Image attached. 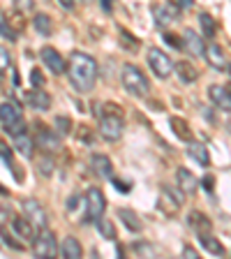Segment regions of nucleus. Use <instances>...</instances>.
I'll use <instances>...</instances> for the list:
<instances>
[{
	"instance_id": "nucleus-34",
	"label": "nucleus",
	"mask_w": 231,
	"mask_h": 259,
	"mask_svg": "<svg viewBox=\"0 0 231 259\" xmlns=\"http://www.w3.org/2000/svg\"><path fill=\"white\" fill-rule=\"evenodd\" d=\"M0 35L7 37L10 42H16V35H14V30L10 28V23H7V16H5V12L3 10H0Z\"/></svg>"
},
{
	"instance_id": "nucleus-40",
	"label": "nucleus",
	"mask_w": 231,
	"mask_h": 259,
	"mask_svg": "<svg viewBox=\"0 0 231 259\" xmlns=\"http://www.w3.org/2000/svg\"><path fill=\"white\" fill-rule=\"evenodd\" d=\"M111 183H113V188L118 190V192H129V190H132V183H125V181H120V178L111 176Z\"/></svg>"
},
{
	"instance_id": "nucleus-7",
	"label": "nucleus",
	"mask_w": 231,
	"mask_h": 259,
	"mask_svg": "<svg viewBox=\"0 0 231 259\" xmlns=\"http://www.w3.org/2000/svg\"><path fill=\"white\" fill-rule=\"evenodd\" d=\"M153 16H155L157 26L167 28V26H171L173 21H178V16H180V7L173 5V3H157V5H153Z\"/></svg>"
},
{
	"instance_id": "nucleus-25",
	"label": "nucleus",
	"mask_w": 231,
	"mask_h": 259,
	"mask_svg": "<svg viewBox=\"0 0 231 259\" xmlns=\"http://www.w3.org/2000/svg\"><path fill=\"white\" fill-rule=\"evenodd\" d=\"M60 252H63V257H67V259H79L81 254H83V248H81V243L76 241L74 236H67L63 241V248H60Z\"/></svg>"
},
{
	"instance_id": "nucleus-42",
	"label": "nucleus",
	"mask_w": 231,
	"mask_h": 259,
	"mask_svg": "<svg viewBox=\"0 0 231 259\" xmlns=\"http://www.w3.org/2000/svg\"><path fill=\"white\" fill-rule=\"evenodd\" d=\"M199 183L204 185L206 192H213V190H215V178L213 176H204V181H199Z\"/></svg>"
},
{
	"instance_id": "nucleus-31",
	"label": "nucleus",
	"mask_w": 231,
	"mask_h": 259,
	"mask_svg": "<svg viewBox=\"0 0 231 259\" xmlns=\"http://www.w3.org/2000/svg\"><path fill=\"white\" fill-rule=\"evenodd\" d=\"M199 26H201V32H204V37H215L217 23L213 21V16H210V14H199Z\"/></svg>"
},
{
	"instance_id": "nucleus-16",
	"label": "nucleus",
	"mask_w": 231,
	"mask_h": 259,
	"mask_svg": "<svg viewBox=\"0 0 231 259\" xmlns=\"http://www.w3.org/2000/svg\"><path fill=\"white\" fill-rule=\"evenodd\" d=\"M90 169L97 174L100 178H111L113 176V164L107 155L102 153H93L90 155Z\"/></svg>"
},
{
	"instance_id": "nucleus-30",
	"label": "nucleus",
	"mask_w": 231,
	"mask_h": 259,
	"mask_svg": "<svg viewBox=\"0 0 231 259\" xmlns=\"http://www.w3.org/2000/svg\"><path fill=\"white\" fill-rule=\"evenodd\" d=\"M97 232L102 234L104 238H109V241H116V227H113L111 220H107V218H97Z\"/></svg>"
},
{
	"instance_id": "nucleus-14",
	"label": "nucleus",
	"mask_w": 231,
	"mask_h": 259,
	"mask_svg": "<svg viewBox=\"0 0 231 259\" xmlns=\"http://www.w3.org/2000/svg\"><path fill=\"white\" fill-rule=\"evenodd\" d=\"M26 102H28V107L35 109V111H49V109H51V97H49V93L42 91V88L28 91Z\"/></svg>"
},
{
	"instance_id": "nucleus-45",
	"label": "nucleus",
	"mask_w": 231,
	"mask_h": 259,
	"mask_svg": "<svg viewBox=\"0 0 231 259\" xmlns=\"http://www.w3.org/2000/svg\"><path fill=\"white\" fill-rule=\"evenodd\" d=\"M14 3H16V10H30L32 7L30 0H14Z\"/></svg>"
},
{
	"instance_id": "nucleus-20",
	"label": "nucleus",
	"mask_w": 231,
	"mask_h": 259,
	"mask_svg": "<svg viewBox=\"0 0 231 259\" xmlns=\"http://www.w3.org/2000/svg\"><path fill=\"white\" fill-rule=\"evenodd\" d=\"M188 155L192 160H197L201 167H210V155H208V148L199 141H188Z\"/></svg>"
},
{
	"instance_id": "nucleus-35",
	"label": "nucleus",
	"mask_w": 231,
	"mask_h": 259,
	"mask_svg": "<svg viewBox=\"0 0 231 259\" xmlns=\"http://www.w3.org/2000/svg\"><path fill=\"white\" fill-rule=\"evenodd\" d=\"M3 130H5L7 135H12V137H19V135H23V132H26V123H23V120L19 118V120H14V123L5 125Z\"/></svg>"
},
{
	"instance_id": "nucleus-49",
	"label": "nucleus",
	"mask_w": 231,
	"mask_h": 259,
	"mask_svg": "<svg viewBox=\"0 0 231 259\" xmlns=\"http://www.w3.org/2000/svg\"><path fill=\"white\" fill-rule=\"evenodd\" d=\"M0 194H7V188H5V185H0Z\"/></svg>"
},
{
	"instance_id": "nucleus-9",
	"label": "nucleus",
	"mask_w": 231,
	"mask_h": 259,
	"mask_svg": "<svg viewBox=\"0 0 231 259\" xmlns=\"http://www.w3.org/2000/svg\"><path fill=\"white\" fill-rule=\"evenodd\" d=\"M56 252H58V245H56L54 232H49V229H42V234L35 238V257L51 259V257H56Z\"/></svg>"
},
{
	"instance_id": "nucleus-5",
	"label": "nucleus",
	"mask_w": 231,
	"mask_h": 259,
	"mask_svg": "<svg viewBox=\"0 0 231 259\" xmlns=\"http://www.w3.org/2000/svg\"><path fill=\"white\" fill-rule=\"evenodd\" d=\"M183 206V194L176 192L171 188H162L160 190V197H157V208L164 213L167 218L178 215V210Z\"/></svg>"
},
{
	"instance_id": "nucleus-28",
	"label": "nucleus",
	"mask_w": 231,
	"mask_h": 259,
	"mask_svg": "<svg viewBox=\"0 0 231 259\" xmlns=\"http://www.w3.org/2000/svg\"><path fill=\"white\" fill-rule=\"evenodd\" d=\"M32 26H35V30H37L42 37H49V35H51V28H54V26H51V16L42 14V12H39V14H35Z\"/></svg>"
},
{
	"instance_id": "nucleus-29",
	"label": "nucleus",
	"mask_w": 231,
	"mask_h": 259,
	"mask_svg": "<svg viewBox=\"0 0 231 259\" xmlns=\"http://www.w3.org/2000/svg\"><path fill=\"white\" fill-rule=\"evenodd\" d=\"M0 238H3V243H5L7 248L19 250V252H23V250H26V243L16 241V234H14V232H10L7 227H0Z\"/></svg>"
},
{
	"instance_id": "nucleus-38",
	"label": "nucleus",
	"mask_w": 231,
	"mask_h": 259,
	"mask_svg": "<svg viewBox=\"0 0 231 259\" xmlns=\"http://www.w3.org/2000/svg\"><path fill=\"white\" fill-rule=\"evenodd\" d=\"M162 39H164V44H169V47H173V49L183 47V39H178L176 35H171V32H164V35H162Z\"/></svg>"
},
{
	"instance_id": "nucleus-13",
	"label": "nucleus",
	"mask_w": 231,
	"mask_h": 259,
	"mask_svg": "<svg viewBox=\"0 0 231 259\" xmlns=\"http://www.w3.org/2000/svg\"><path fill=\"white\" fill-rule=\"evenodd\" d=\"M180 37H183V47H185V51H188V54L204 56L206 47H204V37H201V35H197L192 28H188V30H185Z\"/></svg>"
},
{
	"instance_id": "nucleus-36",
	"label": "nucleus",
	"mask_w": 231,
	"mask_h": 259,
	"mask_svg": "<svg viewBox=\"0 0 231 259\" xmlns=\"http://www.w3.org/2000/svg\"><path fill=\"white\" fill-rule=\"evenodd\" d=\"M120 42H123L125 49H132V51H136V49H139V39L132 37V35H129L127 30H123V28H120Z\"/></svg>"
},
{
	"instance_id": "nucleus-47",
	"label": "nucleus",
	"mask_w": 231,
	"mask_h": 259,
	"mask_svg": "<svg viewBox=\"0 0 231 259\" xmlns=\"http://www.w3.org/2000/svg\"><path fill=\"white\" fill-rule=\"evenodd\" d=\"M60 7H65V10H74V0H58Z\"/></svg>"
},
{
	"instance_id": "nucleus-21",
	"label": "nucleus",
	"mask_w": 231,
	"mask_h": 259,
	"mask_svg": "<svg viewBox=\"0 0 231 259\" xmlns=\"http://www.w3.org/2000/svg\"><path fill=\"white\" fill-rule=\"evenodd\" d=\"M199 243L204 245V250L206 252H210V254H215V257H224V245H222L220 241H217L215 236L210 232H204V234H199Z\"/></svg>"
},
{
	"instance_id": "nucleus-33",
	"label": "nucleus",
	"mask_w": 231,
	"mask_h": 259,
	"mask_svg": "<svg viewBox=\"0 0 231 259\" xmlns=\"http://www.w3.org/2000/svg\"><path fill=\"white\" fill-rule=\"evenodd\" d=\"M37 171L42 174V176H51V174H54V157L49 155V153L37 160Z\"/></svg>"
},
{
	"instance_id": "nucleus-51",
	"label": "nucleus",
	"mask_w": 231,
	"mask_h": 259,
	"mask_svg": "<svg viewBox=\"0 0 231 259\" xmlns=\"http://www.w3.org/2000/svg\"><path fill=\"white\" fill-rule=\"evenodd\" d=\"M229 93H231V88H229Z\"/></svg>"
},
{
	"instance_id": "nucleus-4",
	"label": "nucleus",
	"mask_w": 231,
	"mask_h": 259,
	"mask_svg": "<svg viewBox=\"0 0 231 259\" xmlns=\"http://www.w3.org/2000/svg\"><path fill=\"white\" fill-rule=\"evenodd\" d=\"M148 65H151V70L155 72L157 79H167V76L173 74V63L169 58V54H164L157 47L148 49Z\"/></svg>"
},
{
	"instance_id": "nucleus-17",
	"label": "nucleus",
	"mask_w": 231,
	"mask_h": 259,
	"mask_svg": "<svg viewBox=\"0 0 231 259\" xmlns=\"http://www.w3.org/2000/svg\"><path fill=\"white\" fill-rule=\"evenodd\" d=\"M204 56H206L210 67H215V70H224L226 67V56H224V49H222L220 44H208Z\"/></svg>"
},
{
	"instance_id": "nucleus-23",
	"label": "nucleus",
	"mask_w": 231,
	"mask_h": 259,
	"mask_svg": "<svg viewBox=\"0 0 231 259\" xmlns=\"http://www.w3.org/2000/svg\"><path fill=\"white\" fill-rule=\"evenodd\" d=\"M19 118H21V107H19V104H14V102L0 104V123L3 125H10Z\"/></svg>"
},
{
	"instance_id": "nucleus-22",
	"label": "nucleus",
	"mask_w": 231,
	"mask_h": 259,
	"mask_svg": "<svg viewBox=\"0 0 231 259\" xmlns=\"http://www.w3.org/2000/svg\"><path fill=\"white\" fill-rule=\"evenodd\" d=\"M188 225L192 227L197 234H204V232H210V229H213V222H210L204 213H199V210H192V213H190V215H188Z\"/></svg>"
},
{
	"instance_id": "nucleus-26",
	"label": "nucleus",
	"mask_w": 231,
	"mask_h": 259,
	"mask_svg": "<svg viewBox=\"0 0 231 259\" xmlns=\"http://www.w3.org/2000/svg\"><path fill=\"white\" fill-rule=\"evenodd\" d=\"M169 125H171V130L176 132L178 139L192 141V130H190V125L185 123L183 118H178V116H171V118H169Z\"/></svg>"
},
{
	"instance_id": "nucleus-27",
	"label": "nucleus",
	"mask_w": 231,
	"mask_h": 259,
	"mask_svg": "<svg viewBox=\"0 0 231 259\" xmlns=\"http://www.w3.org/2000/svg\"><path fill=\"white\" fill-rule=\"evenodd\" d=\"M14 148L21 153L23 157H32V153H35V141H32L30 137L23 132V135L14 137Z\"/></svg>"
},
{
	"instance_id": "nucleus-18",
	"label": "nucleus",
	"mask_w": 231,
	"mask_h": 259,
	"mask_svg": "<svg viewBox=\"0 0 231 259\" xmlns=\"http://www.w3.org/2000/svg\"><path fill=\"white\" fill-rule=\"evenodd\" d=\"M176 178H178V185H180V190H183L185 194H194V192H197V188H199V181H197V176H194L190 169H185V167L178 169Z\"/></svg>"
},
{
	"instance_id": "nucleus-12",
	"label": "nucleus",
	"mask_w": 231,
	"mask_h": 259,
	"mask_svg": "<svg viewBox=\"0 0 231 259\" xmlns=\"http://www.w3.org/2000/svg\"><path fill=\"white\" fill-rule=\"evenodd\" d=\"M12 232H14L19 238H23L26 243H35V238H37V229L32 227V222L28 220L26 215L12 220Z\"/></svg>"
},
{
	"instance_id": "nucleus-3",
	"label": "nucleus",
	"mask_w": 231,
	"mask_h": 259,
	"mask_svg": "<svg viewBox=\"0 0 231 259\" xmlns=\"http://www.w3.org/2000/svg\"><path fill=\"white\" fill-rule=\"evenodd\" d=\"M120 81H123L125 91L134 97H146L151 93V83L146 79V74L136 67V65H123V72H120Z\"/></svg>"
},
{
	"instance_id": "nucleus-1",
	"label": "nucleus",
	"mask_w": 231,
	"mask_h": 259,
	"mask_svg": "<svg viewBox=\"0 0 231 259\" xmlns=\"http://www.w3.org/2000/svg\"><path fill=\"white\" fill-rule=\"evenodd\" d=\"M72 86L79 93H90L95 88L97 81V63L95 58H90L83 51H74L70 58V67H67Z\"/></svg>"
},
{
	"instance_id": "nucleus-41",
	"label": "nucleus",
	"mask_w": 231,
	"mask_h": 259,
	"mask_svg": "<svg viewBox=\"0 0 231 259\" xmlns=\"http://www.w3.org/2000/svg\"><path fill=\"white\" fill-rule=\"evenodd\" d=\"M10 67V54H7V49L0 47V72L7 70Z\"/></svg>"
},
{
	"instance_id": "nucleus-46",
	"label": "nucleus",
	"mask_w": 231,
	"mask_h": 259,
	"mask_svg": "<svg viewBox=\"0 0 231 259\" xmlns=\"http://www.w3.org/2000/svg\"><path fill=\"white\" fill-rule=\"evenodd\" d=\"M113 3H116V0H100V5H102V10L107 12V14L113 10Z\"/></svg>"
},
{
	"instance_id": "nucleus-2",
	"label": "nucleus",
	"mask_w": 231,
	"mask_h": 259,
	"mask_svg": "<svg viewBox=\"0 0 231 259\" xmlns=\"http://www.w3.org/2000/svg\"><path fill=\"white\" fill-rule=\"evenodd\" d=\"M107 111L100 118V135L107 141H118L125 132V120H123V111L118 104H107Z\"/></svg>"
},
{
	"instance_id": "nucleus-50",
	"label": "nucleus",
	"mask_w": 231,
	"mask_h": 259,
	"mask_svg": "<svg viewBox=\"0 0 231 259\" xmlns=\"http://www.w3.org/2000/svg\"><path fill=\"white\" fill-rule=\"evenodd\" d=\"M226 72H229V76H231V63H229V67H226Z\"/></svg>"
},
{
	"instance_id": "nucleus-19",
	"label": "nucleus",
	"mask_w": 231,
	"mask_h": 259,
	"mask_svg": "<svg viewBox=\"0 0 231 259\" xmlns=\"http://www.w3.org/2000/svg\"><path fill=\"white\" fill-rule=\"evenodd\" d=\"M173 72L178 74L180 83H194V81L199 79V72H197V67H194L192 63H188V60H180V63L173 65Z\"/></svg>"
},
{
	"instance_id": "nucleus-48",
	"label": "nucleus",
	"mask_w": 231,
	"mask_h": 259,
	"mask_svg": "<svg viewBox=\"0 0 231 259\" xmlns=\"http://www.w3.org/2000/svg\"><path fill=\"white\" fill-rule=\"evenodd\" d=\"M178 5H180V7H185V10H190V7L194 5V0H178Z\"/></svg>"
},
{
	"instance_id": "nucleus-52",
	"label": "nucleus",
	"mask_w": 231,
	"mask_h": 259,
	"mask_svg": "<svg viewBox=\"0 0 231 259\" xmlns=\"http://www.w3.org/2000/svg\"><path fill=\"white\" fill-rule=\"evenodd\" d=\"M229 127H231V123H229Z\"/></svg>"
},
{
	"instance_id": "nucleus-39",
	"label": "nucleus",
	"mask_w": 231,
	"mask_h": 259,
	"mask_svg": "<svg viewBox=\"0 0 231 259\" xmlns=\"http://www.w3.org/2000/svg\"><path fill=\"white\" fill-rule=\"evenodd\" d=\"M30 83H32V88H42L44 86V74L39 70H32L30 72Z\"/></svg>"
},
{
	"instance_id": "nucleus-6",
	"label": "nucleus",
	"mask_w": 231,
	"mask_h": 259,
	"mask_svg": "<svg viewBox=\"0 0 231 259\" xmlns=\"http://www.w3.org/2000/svg\"><path fill=\"white\" fill-rule=\"evenodd\" d=\"M104 208H107V199L100 188H90L86 192V220H97V218L104 215Z\"/></svg>"
},
{
	"instance_id": "nucleus-37",
	"label": "nucleus",
	"mask_w": 231,
	"mask_h": 259,
	"mask_svg": "<svg viewBox=\"0 0 231 259\" xmlns=\"http://www.w3.org/2000/svg\"><path fill=\"white\" fill-rule=\"evenodd\" d=\"M12 157H14V153H12L10 144H7V141H3V139H0V160L5 162L7 167H12Z\"/></svg>"
},
{
	"instance_id": "nucleus-11",
	"label": "nucleus",
	"mask_w": 231,
	"mask_h": 259,
	"mask_svg": "<svg viewBox=\"0 0 231 259\" xmlns=\"http://www.w3.org/2000/svg\"><path fill=\"white\" fill-rule=\"evenodd\" d=\"M42 60H44V65H47L49 70L54 72V74H65V72H67V63H65L63 60V56L58 54V51H56L54 47H44L42 49Z\"/></svg>"
},
{
	"instance_id": "nucleus-43",
	"label": "nucleus",
	"mask_w": 231,
	"mask_h": 259,
	"mask_svg": "<svg viewBox=\"0 0 231 259\" xmlns=\"http://www.w3.org/2000/svg\"><path fill=\"white\" fill-rule=\"evenodd\" d=\"M79 204H81V197L79 194H72L70 199H67V210H76L79 208Z\"/></svg>"
},
{
	"instance_id": "nucleus-8",
	"label": "nucleus",
	"mask_w": 231,
	"mask_h": 259,
	"mask_svg": "<svg viewBox=\"0 0 231 259\" xmlns=\"http://www.w3.org/2000/svg\"><path fill=\"white\" fill-rule=\"evenodd\" d=\"M21 208H23V215L32 222V227H35V229H39V232H42V229H47V227H49L47 210H44L35 199H26Z\"/></svg>"
},
{
	"instance_id": "nucleus-10",
	"label": "nucleus",
	"mask_w": 231,
	"mask_h": 259,
	"mask_svg": "<svg viewBox=\"0 0 231 259\" xmlns=\"http://www.w3.org/2000/svg\"><path fill=\"white\" fill-rule=\"evenodd\" d=\"M35 144L47 153H54L60 148V135L56 130H49L47 125H37V141Z\"/></svg>"
},
{
	"instance_id": "nucleus-44",
	"label": "nucleus",
	"mask_w": 231,
	"mask_h": 259,
	"mask_svg": "<svg viewBox=\"0 0 231 259\" xmlns=\"http://www.w3.org/2000/svg\"><path fill=\"white\" fill-rule=\"evenodd\" d=\"M183 254H185V257H190V259H197V257H199V252H197L194 248H190V245H185V248H183Z\"/></svg>"
},
{
	"instance_id": "nucleus-15",
	"label": "nucleus",
	"mask_w": 231,
	"mask_h": 259,
	"mask_svg": "<svg viewBox=\"0 0 231 259\" xmlns=\"http://www.w3.org/2000/svg\"><path fill=\"white\" fill-rule=\"evenodd\" d=\"M208 95H210V100H213V104H215L217 109L231 113V93H229V88H224V86H210L208 88Z\"/></svg>"
},
{
	"instance_id": "nucleus-24",
	"label": "nucleus",
	"mask_w": 231,
	"mask_h": 259,
	"mask_svg": "<svg viewBox=\"0 0 231 259\" xmlns=\"http://www.w3.org/2000/svg\"><path fill=\"white\" fill-rule=\"evenodd\" d=\"M118 218L123 220V225L127 227L129 232L139 234L141 229H144V222L139 220V215H136L134 210H129V208H118Z\"/></svg>"
},
{
	"instance_id": "nucleus-32",
	"label": "nucleus",
	"mask_w": 231,
	"mask_h": 259,
	"mask_svg": "<svg viewBox=\"0 0 231 259\" xmlns=\"http://www.w3.org/2000/svg\"><path fill=\"white\" fill-rule=\"evenodd\" d=\"M54 127H56V132H58L60 137H67L72 132V120L67 118V116H56Z\"/></svg>"
}]
</instances>
